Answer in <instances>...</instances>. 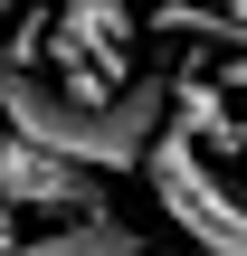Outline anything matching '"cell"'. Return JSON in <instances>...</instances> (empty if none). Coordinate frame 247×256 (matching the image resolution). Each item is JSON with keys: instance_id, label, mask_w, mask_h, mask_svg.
<instances>
[{"instance_id": "obj_1", "label": "cell", "mask_w": 247, "mask_h": 256, "mask_svg": "<svg viewBox=\"0 0 247 256\" xmlns=\"http://www.w3.org/2000/svg\"><path fill=\"white\" fill-rule=\"evenodd\" d=\"M0 133L114 180V171H143L152 142L171 133V76H133L124 95H76V86H48L38 66L0 57Z\"/></svg>"}, {"instance_id": "obj_2", "label": "cell", "mask_w": 247, "mask_h": 256, "mask_svg": "<svg viewBox=\"0 0 247 256\" xmlns=\"http://www.w3.org/2000/svg\"><path fill=\"white\" fill-rule=\"evenodd\" d=\"M143 180H152L162 218L190 238V256H247V190L209 171V152H200V142L162 133V142H152V162H143Z\"/></svg>"}, {"instance_id": "obj_3", "label": "cell", "mask_w": 247, "mask_h": 256, "mask_svg": "<svg viewBox=\"0 0 247 256\" xmlns=\"http://www.w3.org/2000/svg\"><path fill=\"white\" fill-rule=\"evenodd\" d=\"M0 209H38L48 228L57 218H95L105 200H95V171H76V162H57V152H38V142H19V133H0Z\"/></svg>"}, {"instance_id": "obj_4", "label": "cell", "mask_w": 247, "mask_h": 256, "mask_svg": "<svg viewBox=\"0 0 247 256\" xmlns=\"http://www.w3.org/2000/svg\"><path fill=\"white\" fill-rule=\"evenodd\" d=\"M238 95L228 86H200V76H171V133L200 142V152H238Z\"/></svg>"}, {"instance_id": "obj_5", "label": "cell", "mask_w": 247, "mask_h": 256, "mask_svg": "<svg viewBox=\"0 0 247 256\" xmlns=\"http://www.w3.org/2000/svg\"><path fill=\"white\" fill-rule=\"evenodd\" d=\"M19 256H152V247H143V228H124L114 209H95V218H57V228H38Z\"/></svg>"}, {"instance_id": "obj_6", "label": "cell", "mask_w": 247, "mask_h": 256, "mask_svg": "<svg viewBox=\"0 0 247 256\" xmlns=\"http://www.w3.org/2000/svg\"><path fill=\"white\" fill-rule=\"evenodd\" d=\"M29 238H19V209H0V256H19Z\"/></svg>"}, {"instance_id": "obj_7", "label": "cell", "mask_w": 247, "mask_h": 256, "mask_svg": "<svg viewBox=\"0 0 247 256\" xmlns=\"http://www.w3.org/2000/svg\"><path fill=\"white\" fill-rule=\"evenodd\" d=\"M19 19H29V0H0V38H10V28H19Z\"/></svg>"}, {"instance_id": "obj_8", "label": "cell", "mask_w": 247, "mask_h": 256, "mask_svg": "<svg viewBox=\"0 0 247 256\" xmlns=\"http://www.w3.org/2000/svg\"><path fill=\"white\" fill-rule=\"evenodd\" d=\"M238 152H247V124H238Z\"/></svg>"}]
</instances>
